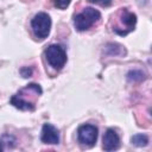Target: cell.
Listing matches in <instances>:
<instances>
[{
  "label": "cell",
  "mask_w": 152,
  "mask_h": 152,
  "mask_svg": "<svg viewBox=\"0 0 152 152\" xmlns=\"http://www.w3.org/2000/svg\"><path fill=\"white\" fill-rule=\"evenodd\" d=\"M100 18L101 13L93 7H86L81 13L74 17V26L77 31H86L96 21H99Z\"/></svg>",
  "instance_id": "1"
},
{
  "label": "cell",
  "mask_w": 152,
  "mask_h": 152,
  "mask_svg": "<svg viewBox=\"0 0 152 152\" xmlns=\"http://www.w3.org/2000/svg\"><path fill=\"white\" fill-rule=\"evenodd\" d=\"M31 26H32V30H33L36 37L44 39L50 33L51 19H50L48 13H44V12L37 13L33 17V19L31 20Z\"/></svg>",
  "instance_id": "2"
},
{
  "label": "cell",
  "mask_w": 152,
  "mask_h": 152,
  "mask_svg": "<svg viewBox=\"0 0 152 152\" xmlns=\"http://www.w3.org/2000/svg\"><path fill=\"white\" fill-rule=\"evenodd\" d=\"M45 57L49 64L57 70H61L66 62V53L64 49L57 44H52L45 50Z\"/></svg>",
  "instance_id": "3"
},
{
  "label": "cell",
  "mask_w": 152,
  "mask_h": 152,
  "mask_svg": "<svg viewBox=\"0 0 152 152\" xmlns=\"http://www.w3.org/2000/svg\"><path fill=\"white\" fill-rule=\"evenodd\" d=\"M97 127L94 125H82L78 127L77 129V139L80 141V144L84 145V146H94L97 139Z\"/></svg>",
  "instance_id": "4"
},
{
  "label": "cell",
  "mask_w": 152,
  "mask_h": 152,
  "mask_svg": "<svg viewBox=\"0 0 152 152\" xmlns=\"http://www.w3.org/2000/svg\"><path fill=\"white\" fill-rule=\"evenodd\" d=\"M11 103L21 110H33L34 109V101L27 99V94H25L24 89L19 90L15 95L11 97Z\"/></svg>",
  "instance_id": "5"
},
{
  "label": "cell",
  "mask_w": 152,
  "mask_h": 152,
  "mask_svg": "<svg viewBox=\"0 0 152 152\" xmlns=\"http://www.w3.org/2000/svg\"><path fill=\"white\" fill-rule=\"evenodd\" d=\"M40 139L44 144H58L59 142V133L58 129L52 126L51 124H44L42 127V134H40Z\"/></svg>",
  "instance_id": "6"
},
{
  "label": "cell",
  "mask_w": 152,
  "mask_h": 152,
  "mask_svg": "<svg viewBox=\"0 0 152 152\" xmlns=\"http://www.w3.org/2000/svg\"><path fill=\"white\" fill-rule=\"evenodd\" d=\"M103 150L104 151H114L118 150L120 146V138L118 133L113 128H108L103 135Z\"/></svg>",
  "instance_id": "7"
},
{
  "label": "cell",
  "mask_w": 152,
  "mask_h": 152,
  "mask_svg": "<svg viewBox=\"0 0 152 152\" xmlns=\"http://www.w3.org/2000/svg\"><path fill=\"white\" fill-rule=\"evenodd\" d=\"M119 19H120V23L125 26L126 33H129L134 28L137 23V15L129 12L127 8H121L119 11Z\"/></svg>",
  "instance_id": "8"
},
{
  "label": "cell",
  "mask_w": 152,
  "mask_h": 152,
  "mask_svg": "<svg viewBox=\"0 0 152 152\" xmlns=\"http://www.w3.org/2000/svg\"><path fill=\"white\" fill-rule=\"evenodd\" d=\"M131 141L133 145H135L138 147H142L148 144V138L145 134H135L131 138Z\"/></svg>",
  "instance_id": "9"
},
{
  "label": "cell",
  "mask_w": 152,
  "mask_h": 152,
  "mask_svg": "<svg viewBox=\"0 0 152 152\" xmlns=\"http://www.w3.org/2000/svg\"><path fill=\"white\" fill-rule=\"evenodd\" d=\"M127 78L129 81H133V82H140L145 78V74L140 70H132L127 74Z\"/></svg>",
  "instance_id": "10"
},
{
  "label": "cell",
  "mask_w": 152,
  "mask_h": 152,
  "mask_svg": "<svg viewBox=\"0 0 152 152\" xmlns=\"http://www.w3.org/2000/svg\"><path fill=\"white\" fill-rule=\"evenodd\" d=\"M52 1H53V5L59 10H65L71 2V0H52Z\"/></svg>",
  "instance_id": "11"
},
{
  "label": "cell",
  "mask_w": 152,
  "mask_h": 152,
  "mask_svg": "<svg viewBox=\"0 0 152 152\" xmlns=\"http://www.w3.org/2000/svg\"><path fill=\"white\" fill-rule=\"evenodd\" d=\"M93 4H97L100 6H103V7H108L110 4H112V0H88Z\"/></svg>",
  "instance_id": "12"
},
{
  "label": "cell",
  "mask_w": 152,
  "mask_h": 152,
  "mask_svg": "<svg viewBox=\"0 0 152 152\" xmlns=\"http://www.w3.org/2000/svg\"><path fill=\"white\" fill-rule=\"evenodd\" d=\"M20 74H21V76H23V77H30V76H31V74H32V69H31V68H27V66L21 68Z\"/></svg>",
  "instance_id": "13"
},
{
  "label": "cell",
  "mask_w": 152,
  "mask_h": 152,
  "mask_svg": "<svg viewBox=\"0 0 152 152\" xmlns=\"http://www.w3.org/2000/svg\"><path fill=\"white\" fill-rule=\"evenodd\" d=\"M1 151H2V145L0 144V152H1Z\"/></svg>",
  "instance_id": "14"
}]
</instances>
